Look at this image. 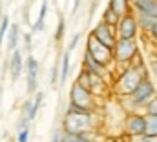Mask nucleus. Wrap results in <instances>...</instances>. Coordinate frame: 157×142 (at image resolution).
<instances>
[{"mask_svg": "<svg viewBox=\"0 0 157 142\" xmlns=\"http://www.w3.org/2000/svg\"><path fill=\"white\" fill-rule=\"evenodd\" d=\"M80 2L82 0H73V7H71V13H77L78 7H80Z\"/></svg>", "mask_w": 157, "mask_h": 142, "instance_id": "nucleus-35", "label": "nucleus"}, {"mask_svg": "<svg viewBox=\"0 0 157 142\" xmlns=\"http://www.w3.org/2000/svg\"><path fill=\"white\" fill-rule=\"evenodd\" d=\"M157 95V86L155 82L148 77L144 78L132 93L128 95H122V97H117L119 106L122 107L124 113H132V111H143V107L146 106V102Z\"/></svg>", "mask_w": 157, "mask_h": 142, "instance_id": "nucleus-2", "label": "nucleus"}, {"mask_svg": "<svg viewBox=\"0 0 157 142\" xmlns=\"http://www.w3.org/2000/svg\"><path fill=\"white\" fill-rule=\"evenodd\" d=\"M143 113H144V115H157V95H154V97L146 102V106L143 107Z\"/></svg>", "mask_w": 157, "mask_h": 142, "instance_id": "nucleus-27", "label": "nucleus"}, {"mask_svg": "<svg viewBox=\"0 0 157 142\" xmlns=\"http://www.w3.org/2000/svg\"><path fill=\"white\" fill-rule=\"evenodd\" d=\"M144 131H146V117L143 111L124 113V117H122V135L124 137L143 135Z\"/></svg>", "mask_w": 157, "mask_h": 142, "instance_id": "nucleus-6", "label": "nucleus"}, {"mask_svg": "<svg viewBox=\"0 0 157 142\" xmlns=\"http://www.w3.org/2000/svg\"><path fill=\"white\" fill-rule=\"evenodd\" d=\"M137 18V24H139V29L143 33H148L154 26L157 24V18L155 17H146V15H135Z\"/></svg>", "mask_w": 157, "mask_h": 142, "instance_id": "nucleus-19", "label": "nucleus"}, {"mask_svg": "<svg viewBox=\"0 0 157 142\" xmlns=\"http://www.w3.org/2000/svg\"><path fill=\"white\" fill-rule=\"evenodd\" d=\"M28 140H29V128L18 129V133H17V142H28Z\"/></svg>", "mask_w": 157, "mask_h": 142, "instance_id": "nucleus-29", "label": "nucleus"}, {"mask_svg": "<svg viewBox=\"0 0 157 142\" xmlns=\"http://www.w3.org/2000/svg\"><path fill=\"white\" fill-rule=\"evenodd\" d=\"M46 17H48V0H42L39 17H37V20H35L33 28H31V33H40V31H44V28H46Z\"/></svg>", "mask_w": 157, "mask_h": 142, "instance_id": "nucleus-16", "label": "nucleus"}, {"mask_svg": "<svg viewBox=\"0 0 157 142\" xmlns=\"http://www.w3.org/2000/svg\"><path fill=\"white\" fill-rule=\"evenodd\" d=\"M80 69L88 71L90 75H101V77H106L110 73V66H104L102 62L95 60L90 53L84 51V57H82V68Z\"/></svg>", "mask_w": 157, "mask_h": 142, "instance_id": "nucleus-12", "label": "nucleus"}, {"mask_svg": "<svg viewBox=\"0 0 157 142\" xmlns=\"http://www.w3.org/2000/svg\"><path fill=\"white\" fill-rule=\"evenodd\" d=\"M60 128L62 131H70V133H84L91 129H101V118L97 111H77V113L64 111Z\"/></svg>", "mask_w": 157, "mask_h": 142, "instance_id": "nucleus-3", "label": "nucleus"}, {"mask_svg": "<svg viewBox=\"0 0 157 142\" xmlns=\"http://www.w3.org/2000/svg\"><path fill=\"white\" fill-rule=\"evenodd\" d=\"M101 142H119V140H117V139H110V137H104V139H102Z\"/></svg>", "mask_w": 157, "mask_h": 142, "instance_id": "nucleus-36", "label": "nucleus"}, {"mask_svg": "<svg viewBox=\"0 0 157 142\" xmlns=\"http://www.w3.org/2000/svg\"><path fill=\"white\" fill-rule=\"evenodd\" d=\"M88 89L91 91V95L95 99H101V97H106L110 93V82L106 80V77L90 75V86H88Z\"/></svg>", "mask_w": 157, "mask_h": 142, "instance_id": "nucleus-13", "label": "nucleus"}, {"mask_svg": "<svg viewBox=\"0 0 157 142\" xmlns=\"http://www.w3.org/2000/svg\"><path fill=\"white\" fill-rule=\"evenodd\" d=\"M139 24H137V18L133 13H128L124 17H121L115 26V33L117 38H137L139 35Z\"/></svg>", "mask_w": 157, "mask_h": 142, "instance_id": "nucleus-8", "label": "nucleus"}, {"mask_svg": "<svg viewBox=\"0 0 157 142\" xmlns=\"http://www.w3.org/2000/svg\"><path fill=\"white\" fill-rule=\"evenodd\" d=\"M133 15H146L157 18V0H130Z\"/></svg>", "mask_w": 157, "mask_h": 142, "instance_id": "nucleus-14", "label": "nucleus"}, {"mask_svg": "<svg viewBox=\"0 0 157 142\" xmlns=\"http://www.w3.org/2000/svg\"><path fill=\"white\" fill-rule=\"evenodd\" d=\"M6 38H7V49L9 51L18 47V42H20V28H18V24H11L9 26V31H7Z\"/></svg>", "mask_w": 157, "mask_h": 142, "instance_id": "nucleus-17", "label": "nucleus"}, {"mask_svg": "<svg viewBox=\"0 0 157 142\" xmlns=\"http://www.w3.org/2000/svg\"><path fill=\"white\" fill-rule=\"evenodd\" d=\"M31 44H33V33H26V35H24V46H26V49H28V55H29V51H31Z\"/></svg>", "mask_w": 157, "mask_h": 142, "instance_id": "nucleus-32", "label": "nucleus"}, {"mask_svg": "<svg viewBox=\"0 0 157 142\" xmlns=\"http://www.w3.org/2000/svg\"><path fill=\"white\" fill-rule=\"evenodd\" d=\"M60 142H88L82 133H70V131H62Z\"/></svg>", "mask_w": 157, "mask_h": 142, "instance_id": "nucleus-23", "label": "nucleus"}, {"mask_svg": "<svg viewBox=\"0 0 157 142\" xmlns=\"http://www.w3.org/2000/svg\"><path fill=\"white\" fill-rule=\"evenodd\" d=\"M9 26H11L9 17H7V15H0V44L4 42V38H6V35H7Z\"/></svg>", "mask_w": 157, "mask_h": 142, "instance_id": "nucleus-24", "label": "nucleus"}, {"mask_svg": "<svg viewBox=\"0 0 157 142\" xmlns=\"http://www.w3.org/2000/svg\"><path fill=\"white\" fill-rule=\"evenodd\" d=\"M113 64L126 66L139 55V44L137 38H117L113 46Z\"/></svg>", "mask_w": 157, "mask_h": 142, "instance_id": "nucleus-4", "label": "nucleus"}, {"mask_svg": "<svg viewBox=\"0 0 157 142\" xmlns=\"http://www.w3.org/2000/svg\"><path fill=\"white\" fill-rule=\"evenodd\" d=\"M75 82L80 84V86H84V88H88V86H90V73L84 71V69H80L78 75H77V78H75Z\"/></svg>", "mask_w": 157, "mask_h": 142, "instance_id": "nucleus-28", "label": "nucleus"}, {"mask_svg": "<svg viewBox=\"0 0 157 142\" xmlns=\"http://www.w3.org/2000/svg\"><path fill=\"white\" fill-rule=\"evenodd\" d=\"M150 77V71L144 64V58L143 55L139 53L130 64L122 66V69L117 77H113L112 80V91L117 95V97H122V95H128L132 93L144 78Z\"/></svg>", "mask_w": 157, "mask_h": 142, "instance_id": "nucleus-1", "label": "nucleus"}, {"mask_svg": "<svg viewBox=\"0 0 157 142\" xmlns=\"http://www.w3.org/2000/svg\"><path fill=\"white\" fill-rule=\"evenodd\" d=\"M24 71H26V89L29 95H33L39 88V60L31 53L24 60Z\"/></svg>", "mask_w": 157, "mask_h": 142, "instance_id": "nucleus-9", "label": "nucleus"}, {"mask_svg": "<svg viewBox=\"0 0 157 142\" xmlns=\"http://www.w3.org/2000/svg\"><path fill=\"white\" fill-rule=\"evenodd\" d=\"M70 73H71V53L66 49L62 53V58H60V77H59V86H64L70 78Z\"/></svg>", "mask_w": 157, "mask_h": 142, "instance_id": "nucleus-15", "label": "nucleus"}, {"mask_svg": "<svg viewBox=\"0 0 157 142\" xmlns=\"http://www.w3.org/2000/svg\"><path fill=\"white\" fill-rule=\"evenodd\" d=\"M90 36H93L95 40H99L101 44H104V46H108V47H112V49H113V46H115V40H117L115 28H112V26L104 24L102 20L91 28Z\"/></svg>", "mask_w": 157, "mask_h": 142, "instance_id": "nucleus-10", "label": "nucleus"}, {"mask_svg": "<svg viewBox=\"0 0 157 142\" xmlns=\"http://www.w3.org/2000/svg\"><path fill=\"white\" fill-rule=\"evenodd\" d=\"M108 7H110L112 11H115L119 17H124V15L132 13L130 0H110V2H108Z\"/></svg>", "mask_w": 157, "mask_h": 142, "instance_id": "nucleus-18", "label": "nucleus"}, {"mask_svg": "<svg viewBox=\"0 0 157 142\" xmlns=\"http://www.w3.org/2000/svg\"><path fill=\"white\" fill-rule=\"evenodd\" d=\"M60 137H62V128H55L53 133H51V140L49 142H60Z\"/></svg>", "mask_w": 157, "mask_h": 142, "instance_id": "nucleus-34", "label": "nucleus"}, {"mask_svg": "<svg viewBox=\"0 0 157 142\" xmlns=\"http://www.w3.org/2000/svg\"><path fill=\"white\" fill-rule=\"evenodd\" d=\"M42 102H44V91H35V99L31 100V109H29V120H35Z\"/></svg>", "mask_w": 157, "mask_h": 142, "instance_id": "nucleus-20", "label": "nucleus"}, {"mask_svg": "<svg viewBox=\"0 0 157 142\" xmlns=\"http://www.w3.org/2000/svg\"><path fill=\"white\" fill-rule=\"evenodd\" d=\"M59 77H60V62L55 60V64L51 68V75H49V84L51 86H57L59 84Z\"/></svg>", "mask_w": 157, "mask_h": 142, "instance_id": "nucleus-26", "label": "nucleus"}, {"mask_svg": "<svg viewBox=\"0 0 157 142\" xmlns=\"http://www.w3.org/2000/svg\"><path fill=\"white\" fill-rule=\"evenodd\" d=\"M24 73V57H22V51L20 47L13 49L11 51V57H9V77H11V82H18L20 77Z\"/></svg>", "mask_w": 157, "mask_h": 142, "instance_id": "nucleus-11", "label": "nucleus"}, {"mask_svg": "<svg viewBox=\"0 0 157 142\" xmlns=\"http://www.w3.org/2000/svg\"><path fill=\"white\" fill-rule=\"evenodd\" d=\"M64 35H66V20L60 17L59 18V24H57V29H55V42L59 44L64 38Z\"/></svg>", "mask_w": 157, "mask_h": 142, "instance_id": "nucleus-25", "label": "nucleus"}, {"mask_svg": "<svg viewBox=\"0 0 157 142\" xmlns=\"http://www.w3.org/2000/svg\"><path fill=\"white\" fill-rule=\"evenodd\" d=\"M119 17L115 11H112L110 7H106L104 11H102V15H101V20L104 22V24H108V26H112V28H115L117 26V22H119Z\"/></svg>", "mask_w": 157, "mask_h": 142, "instance_id": "nucleus-21", "label": "nucleus"}, {"mask_svg": "<svg viewBox=\"0 0 157 142\" xmlns=\"http://www.w3.org/2000/svg\"><path fill=\"white\" fill-rule=\"evenodd\" d=\"M70 102L80 109H86V111H99L97 99L91 95V91L88 88L80 86L77 82H73L70 88Z\"/></svg>", "mask_w": 157, "mask_h": 142, "instance_id": "nucleus-5", "label": "nucleus"}, {"mask_svg": "<svg viewBox=\"0 0 157 142\" xmlns=\"http://www.w3.org/2000/svg\"><path fill=\"white\" fill-rule=\"evenodd\" d=\"M84 51L90 53L95 60L102 62L104 66H112V64H113V51H112V47L101 44V42L95 40L93 36L88 35V38H86V49H84Z\"/></svg>", "mask_w": 157, "mask_h": 142, "instance_id": "nucleus-7", "label": "nucleus"}, {"mask_svg": "<svg viewBox=\"0 0 157 142\" xmlns=\"http://www.w3.org/2000/svg\"><path fill=\"white\" fill-rule=\"evenodd\" d=\"M80 38H82V35H80V33H75V35H73V38H71V40H70V44H68V51H70V53H71V51H73V49L78 46Z\"/></svg>", "mask_w": 157, "mask_h": 142, "instance_id": "nucleus-30", "label": "nucleus"}, {"mask_svg": "<svg viewBox=\"0 0 157 142\" xmlns=\"http://www.w3.org/2000/svg\"><path fill=\"white\" fill-rule=\"evenodd\" d=\"M144 35L148 36V38L152 40V44L155 46V44H157V24L152 28V29H150V31H148V33H144Z\"/></svg>", "mask_w": 157, "mask_h": 142, "instance_id": "nucleus-33", "label": "nucleus"}, {"mask_svg": "<svg viewBox=\"0 0 157 142\" xmlns=\"http://www.w3.org/2000/svg\"><path fill=\"white\" fill-rule=\"evenodd\" d=\"M148 66H150V71H152V75L155 77V80H157V53H154V55L150 57Z\"/></svg>", "mask_w": 157, "mask_h": 142, "instance_id": "nucleus-31", "label": "nucleus"}, {"mask_svg": "<svg viewBox=\"0 0 157 142\" xmlns=\"http://www.w3.org/2000/svg\"><path fill=\"white\" fill-rule=\"evenodd\" d=\"M146 117V131L148 135L157 137V115H144Z\"/></svg>", "mask_w": 157, "mask_h": 142, "instance_id": "nucleus-22", "label": "nucleus"}]
</instances>
